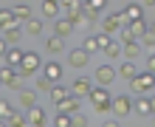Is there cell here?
Listing matches in <instances>:
<instances>
[{
    "mask_svg": "<svg viewBox=\"0 0 155 127\" xmlns=\"http://www.w3.org/2000/svg\"><path fill=\"white\" fill-rule=\"evenodd\" d=\"M40 65H42V62H40V54H37V51H25L23 65L17 68V76H20V79H25V76H31V74H37V71H40Z\"/></svg>",
    "mask_w": 155,
    "mask_h": 127,
    "instance_id": "obj_1",
    "label": "cell"
},
{
    "mask_svg": "<svg viewBox=\"0 0 155 127\" xmlns=\"http://www.w3.org/2000/svg\"><path fill=\"white\" fill-rule=\"evenodd\" d=\"M152 88H155V74H150V71L138 74V76L130 82V90H133V93H138V96L147 93V90H152Z\"/></svg>",
    "mask_w": 155,
    "mask_h": 127,
    "instance_id": "obj_2",
    "label": "cell"
},
{
    "mask_svg": "<svg viewBox=\"0 0 155 127\" xmlns=\"http://www.w3.org/2000/svg\"><path fill=\"white\" fill-rule=\"evenodd\" d=\"M133 113V96L124 93V96H116L113 99V116H118V119H124V116Z\"/></svg>",
    "mask_w": 155,
    "mask_h": 127,
    "instance_id": "obj_3",
    "label": "cell"
},
{
    "mask_svg": "<svg viewBox=\"0 0 155 127\" xmlns=\"http://www.w3.org/2000/svg\"><path fill=\"white\" fill-rule=\"evenodd\" d=\"M96 85L90 82L87 76H76L74 79V85H71V93H74L76 99H82V96H90V90H93Z\"/></svg>",
    "mask_w": 155,
    "mask_h": 127,
    "instance_id": "obj_4",
    "label": "cell"
},
{
    "mask_svg": "<svg viewBox=\"0 0 155 127\" xmlns=\"http://www.w3.org/2000/svg\"><path fill=\"white\" fill-rule=\"evenodd\" d=\"M12 14H14V23H20V25H25L28 20H34V8H31L28 3H17V6H12Z\"/></svg>",
    "mask_w": 155,
    "mask_h": 127,
    "instance_id": "obj_5",
    "label": "cell"
},
{
    "mask_svg": "<svg viewBox=\"0 0 155 127\" xmlns=\"http://www.w3.org/2000/svg\"><path fill=\"white\" fill-rule=\"evenodd\" d=\"M87 62H90V54L85 48H74L68 54V65L71 68H87Z\"/></svg>",
    "mask_w": 155,
    "mask_h": 127,
    "instance_id": "obj_6",
    "label": "cell"
},
{
    "mask_svg": "<svg viewBox=\"0 0 155 127\" xmlns=\"http://www.w3.org/2000/svg\"><path fill=\"white\" fill-rule=\"evenodd\" d=\"M116 76H118V71H116L113 65H99V68H96V82L102 85V88H107Z\"/></svg>",
    "mask_w": 155,
    "mask_h": 127,
    "instance_id": "obj_7",
    "label": "cell"
},
{
    "mask_svg": "<svg viewBox=\"0 0 155 127\" xmlns=\"http://www.w3.org/2000/svg\"><path fill=\"white\" fill-rule=\"evenodd\" d=\"M62 74H65V71H62L59 62H45V65H42V76L48 79V82H54V85H59Z\"/></svg>",
    "mask_w": 155,
    "mask_h": 127,
    "instance_id": "obj_8",
    "label": "cell"
},
{
    "mask_svg": "<svg viewBox=\"0 0 155 127\" xmlns=\"http://www.w3.org/2000/svg\"><path fill=\"white\" fill-rule=\"evenodd\" d=\"M90 102H93V107H102V105H110L113 102V99H110V90H107V88H102V85H96L93 90H90Z\"/></svg>",
    "mask_w": 155,
    "mask_h": 127,
    "instance_id": "obj_9",
    "label": "cell"
},
{
    "mask_svg": "<svg viewBox=\"0 0 155 127\" xmlns=\"http://www.w3.org/2000/svg\"><path fill=\"white\" fill-rule=\"evenodd\" d=\"M121 25H127V23H124L121 12H116V14H110V17H104V20H102V31L104 34H113V31L121 28Z\"/></svg>",
    "mask_w": 155,
    "mask_h": 127,
    "instance_id": "obj_10",
    "label": "cell"
},
{
    "mask_svg": "<svg viewBox=\"0 0 155 127\" xmlns=\"http://www.w3.org/2000/svg\"><path fill=\"white\" fill-rule=\"evenodd\" d=\"M25 116H28V124H34V127H51V124H48V113H45L40 105H37V107H31Z\"/></svg>",
    "mask_w": 155,
    "mask_h": 127,
    "instance_id": "obj_11",
    "label": "cell"
},
{
    "mask_svg": "<svg viewBox=\"0 0 155 127\" xmlns=\"http://www.w3.org/2000/svg\"><path fill=\"white\" fill-rule=\"evenodd\" d=\"M20 34H23V25L20 23H14L12 28L3 31V40L8 42V48H20Z\"/></svg>",
    "mask_w": 155,
    "mask_h": 127,
    "instance_id": "obj_12",
    "label": "cell"
},
{
    "mask_svg": "<svg viewBox=\"0 0 155 127\" xmlns=\"http://www.w3.org/2000/svg\"><path fill=\"white\" fill-rule=\"evenodd\" d=\"M141 3H127L124 8H121V17H124V23L130 25V23H135V20H141Z\"/></svg>",
    "mask_w": 155,
    "mask_h": 127,
    "instance_id": "obj_13",
    "label": "cell"
},
{
    "mask_svg": "<svg viewBox=\"0 0 155 127\" xmlns=\"http://www.w3.org/2000/svg\"><path fill=\"white\" fill-rule=\"evenodd\" d=\"M79 102H82V99H76L74 93H71L65 102H59V105H57V110H59V113H65V116H76V113H79Z\"/></svg>",
    "mask_w": 155,
    "mask_h": 127,
    "instance_id": "obj_14",
    "label": "cell"
},
{
    "mask_svg": "<svg viewBox=\"0 0 155 127\" xmlns=\"http://www.w3.org/2000/svg\"><path fill=\"white\" fill-rule=\"evenodd\" d=\"M74 34V23L68 20H54V37H59V40H65V37H71Z\"/></svg>",
    "mask_w": 155,
    "mask_h": 127,
    "instance_id": "obj_15",
    "label": "cell"
},
{
    "mask_svg": "<svg viewBox=\"0 0 155 127\" xmlns=\"http://www.w3.org/2000/svg\"><path fill=\"white\" fill-rule=\"evenodd\" d=\"M20 107H25V110L37 107V90H31V88H23V90H20Z\"/></svg>",
    "mask_w": 155,
    "mask_h": 127,
    "instance_id": "obj_16",
    "label": "cell"
},
{
    "mask_svg": "<svg viewBox=\"0 0 155 127\" xmlns=\"http://www.w3.org/2000/svg\"><path fill=\"white\" fill-rule=\"evenodd\" d=\"M23 57H25V51H20V48H8V54H6V65L8 68H20L23 65Z\"/></svg>",
    "mask_w": 155,
    "mask_h": 127,
    "instance_id": "obj_17",
    "label": "cell"
},
{
    "mask_svg": "<svg viewBox=\"0 0 155 127\" xmlns=\"http://www.w3.org/2000/svg\"><path fill=\"white\" fill-rule=\"evenodd\" d=\"M17 79H20V76H17V68H8V65H3V68H0V85L12 88Z\"/></svg>",
    "mask_w": 155,
    "mask_h": 127,
    "instance_id": "obj_18",
    "label": "cell"
},
{
    "mask_svg": "<svg viewBox=\"0 0 155 127\" xmlns=\"http://www.w3.org/2000/svg\"><path fill=\"white\" fill-rule=\"evenodd\" d=\"M133 110L138 116H152V105H150V96H138L133 102Z\"/></svg>",
    "mask_w": 155,
    "mask_h": 127,
    "instance_id": "obj_19",
    "label": "cell"
},
{
    "mask_svg": "<svg viewBox=\"0 0 155 127\" xmlns=\"http://www.w3.org/2000/svg\"><path fill=\"white\" fill-rule=\"evenodd\" d=\"M118 76H124L127 82H133V79L138 76V68H135V62H121V65H118Z\"/></svg>",
    "mask_w": 155,
    "mask_h": 127,
    "instance_id": "obj_20",
    "label": "cell"
},
{
    "mask_svg": "<svg viewBox=\"0 0 155 127\" xmlns=\"http://www.w3.org/2000/svg\"><path fill=\"white\" fill-rule=\"evenodd\" d=\"M6 124H8V127H28V116H25L23 110H14V113L6 119Z\"/></svg>",
    "mask_w": 155,
    "mask_h": 127,
    "instance_id": "obj_21",
    "label": "cell"
},
{
    "mask_svg": "<svg viewBox=\"0 0 155 127\" xmlns=\"http://www.w3.org/2000/svg\"><path fill=\"white\" fill-rule=\"evenodd\" d=\"M59 3H57V0H45V3H42V17H48V20H59Z\"/></svg>",
    "mask_w": 155,
    "mask_h": 127,
    "instance_id": "obj_22",
    "label": "cell"
},
{
    "mask_svg": "<svg viewBox=\"0 0 155 127\" xmlns=\"http://www.w3.org/2000/svg\"><path fill=\"white\" fill-rule=\"evenodd\" d=\"M124 28L130 31V34H133L135 40H138V37H144V34L150 31V28H147V23H144V20H135V23H130V25H124Z\"/></svg>",
    "mask_w": 155,
    "mask_h": 127,
    "instance_id": "obj_23",
    "label": "cell"
},
{
    "mask_svg": "<svg viewBox=\"0 0 155 127\" xmlns=\"http://www.w3.org/2000/svg\"><path fill=\"white\" fill-rule=\"evenodd\" d=\"M68 96H71V90H68V88H62V85H54V88H51V102H54V105L65 102Z\"/></svg>",
    "mask_w": 155,
    "mask_h": 127,
    "instance_id": "obj_24",
    "label": "cell"
},
{
    "mask_svg": "<svg viewBox=\"0 0 155 127\" xmlns=\"http://www.w3.org/2000/svg\"><path fill=\"white\" fill-rule=\"evenodd\" d=\"M45 51H48V54H62V51H65V42H62L59 37H48V40H45Z\"/></svg>",
    "mask_w": 155,
    "mask_h": 127,
    "instance_id": "obj_25",
    "label": "cell"
},
{
    "mask_svg": "<svg viewBox=\"0 0 155 127\" xmlns=\"http://www.w3.org/2000/svg\"><path fill=\"white\" fill-rule=\"evenodd\" d=\"M121 54L127 57V62H133L135 57L141 54V42H130V45H121Z\"/></svg>",
    "mask_w": 155,
    "mask_h": 127,
    "instance_id": "obj_26",
    "label": "cell"
},
{
    "mask_svg": "<svg viewBox=\"0 0 155 127\" xmlns=\"http://www.w3.org/2000/svg\"><path fill=\"white\" fill-rule=\"evenodd\" d=\"M14 25V14H12V8H0V28H12Z\"/></svg>",
    "mask_w": 155,
    "mask_h": 127,
    "instance_id": "obj_27",
    "label": "cell"
},
{
    "mask_svg": "<svg viewBox=\"0 0 155 127\" xmlns=\"http://www.w3.org/2000/svg\"><path fill=\"white\" fill-rule=\"evenodd\" d=\"M79 48H85L87 54H93V51H99V40H96V34H87L85 40H82V45Z\"/></svg>",
    "mask_w": 155,
    "mask_h": 127,
    "instance_id": "obj_28",
    "label": "cell"
},
{
    "mask_svg": "<svg viewBox=\"0 0 155 127\" xmlns=\"http://www.w3.org/2000/svg\"><path fill=\"white\" fill-rule=\"evenodd\" d=\"M25 31H28L31 37H40V34H42V20H37V17L28 20V23H25Z\"/></svg>",
    "mask_w": 155,
    "mask_h": 127,
    "instance_id": "obj_29",
    "label": "cell"
},
{
    "mask_svg": "<svg viewBox=\"0 0 155 127\" xmlns=\"http://www.w3.org/2000/svg\"><path fill=\"white\" fill-rule=\"evenodd\" d=\"M102 54H104L107 59H116L118 54H121V42H110V45H107V48H104Z\"/></svg>",
    "mask_w": 155,
    "mask_h": 127,
    "instance_id": "obj_30",
    "label": "cell"
},
{
    "mask_svg": "<svg viewBox=\"0 0 155 127\" xmlns=\"http://www.w3.org/2000/svg\"><path fill=\"white\" fill-rule=\"evenodd\" d=\"M12 113H14L12 102H6V99H0V122H6V119H8Z\"/></svg>",
    "mask_w": 155,
    "mask_h": 127,
    "instance_id": "obj_31",
    "label": "cell"
},
{
    "mask_svg": "<svg viewBox=\"0 0 155 127\" xmlns=\"http://www.w3.org/2000/svg\"><path fill=\"white\" fill-rule=\"evenodd\" d=\"M51 88H54V82H48L42 74L37 76V90H42V93H51Z\"/></svg>",
    "mask_w": 155,
    "mask_h": 127,
    "instance_id": "obj_32",
    "label": "cell"
},
{
    "mask_svg": "<svg viewBox=\"0 0 155 127\" xmlns=\"http://www.w3.org/2000/svg\"><path fill=\"white\" fill-rule=\"evenodd\" d=\"M51 127H71V116L57 113V119H54V124H51Z\"/></svg>",
    "mask_w": 155,
    "mask_h": 127,
    "instance_id": "obj_33",
    "label": "cell"
},
{
    "mask_svg": "<svg viewBox=\"0 0 155 127\" xmlns=\"http://www.w3.org/2000/svg\"><path fill=\"white\" fill-rule=\"evenodd\" d=\"M96 40H99V51H104L107 45L113 42V37H110V34H104V31H102V34H96Z\"/></svg>",
    "mask_w": 155,
    "mask_h": 127,
    "instance_id": "obj_34",
    "label": "cell"
},
{
    "mask_svg": "<svg viewBox=\"0 0 155 127\" xmlns=\"http://www.w3.org/2000/svg\"><path fill=\"white\" fill-rule=\"evenodd\" d=\"M141 48H155V34H144V37H141Z\"/></svg>",
    "mask_w": 155,
    "mask_h": 127,
    "instance_id": "obj_35",
    "label": "cell"
},
{
    "mask_svg": "<svg viewBox=\"0 0 155 127\" xmlns=\"http://www.w3.org/2000/svg\"><path fill=\"white\" fill-rule=\"evenodd\" d=\"M71 127H87V119L82 113H76V116H71Z\"/></svg>",
    "mask_w": 155,
    "mask_h": 127,
    "instance_id": "obj_36",
    "label": "cell"
},
{
    "mask_svg": "<svg viewBox=\"0 0 155 127\" xmlns=\"http://www.w3.org/2000/svg\"><path fill=\"white\" fill-rule=\"evenodd\" d=\"M130 42H138V40H135L127 28H121V45H130Z\"/></svg>",
    "mask_w": 155,
    "mask_h": 127,
    "instance_id": "obj_37",
    "label": "cell"
},
{
    "mask_svg": "<svg viewBox=\"0 0 155 127\" xmlns=\"http://www.w3.org/2000/svg\"><path fill=\"white\" fill-rule=\"evenodd\" d=\"M147 71H150V74H155V51L147 57Z\"/></svg>",
    "mask_w": 155,
    "mask_h": 127,
    "instance_id": "obj_38",
    "label": "cell"
},
{
    "mask_svg": "<svg viewBox=\"0 0 155 127\" xmlns=\"http://www.w3.org/2000/svg\"><path fill=\"white\" fill-rule=\"evenodd\" d=\"M6 54H8V42L0 37V57H6Z\"/></svg>",
    "mask_w": 155,
    "mask_h": 127,
    "instance_id": "obj_39",
    "label": "cell"
},
{
    "mask_svg": "<svg viewBox=\"0 0 155 127\" xmlns=\"http://www.w3.org/2000/svg\"><path fill=\"white\" fill-rule=\"evenodd\" d=\"M102 127H121V124H118V122H116V119H107V122H104V124H102Z\"/></svg>",
    "mask_w": 155,
    "mask_h": 127,
    "instance_id": "obj_40",
    "label": "cell"
},
{
    "mask_svg": "<svg viewBox=\"0 0 155 127\" xmlns=\"http://www.w3.org/2000/svg\"><path fill=\"white\" fill-rule=\"evenodd\" d=\"M150 105H152V113H155V96H150Z\"/></svg>",
    "mask_w": 155,
    "mask_h": 127,
    "instance_id": "obj_41",
    "label": "cell"
},
{
    "mask_svg": "<svg viewBox=\"0 0 155 127\" xmlns=\"http://www.w3.org/2000/svg\"><path fill=\"white\" fill-rule=\"evenodd\" d=\"M150 34H155V23H152V25H150Z\"/></svg>",
    "mask_w": 155,
    "mask_h": 127,
    "instance_id": "obj_42",
    "label": "cell"
},
{
    "mask_svg": "<svg viewBox=\"0 0 155 127\" xmlns=\"http://www.w3.org/2000/svg\"><path fill=\"white\" fill-rule=\"evenodd\" d=\"M150 119H152V127H155V113H152V116H150Z\"/></svg>",
    "mask_w": 155,
    "mask_h": 127,
    "instance_id": "obj_43",
    "label": "cell"
},
{
    "mask_svg": "<svg viewBox=\"0 0 155 127\" xmlns=\"http://www.w3.org/2000/svg\"><path fill=\"white\" fill-rule=\"evenodd\" d=\"M0 127H8V124H6V122H0Z\"/></svg>",
    "mask_w": 155,
    "mask_h": 127,
    "instance_id": "obj_44",
    "label": "cell"
}]
</instances>
